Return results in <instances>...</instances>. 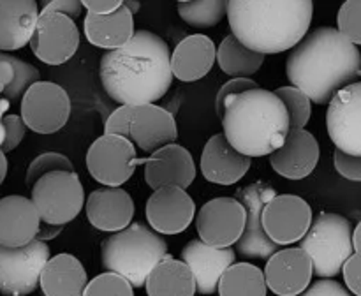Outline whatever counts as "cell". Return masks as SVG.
Wrapping results in <instances>:
<instances>
[{
  "mask_svg": "<svg viewBox=\"0 0 361 296\" xmlns=\"http://www.w3.org/2000/svg\"><path fill=\"white\" fill-rule=\"evenodd\" d=\"M2 123L4 127H6V141H4L0 150H2L4 154H7V152H13L14 148L23 141L27 127H25L21 116L18 115H4Z\"/></svg>",
  "mask_w": 361,
  "mask_h": 296,
  "instance_id": "cell-40",
  "label": "cell"
},
{
  "mask_svg": "<svg viewBox=\"0 0 361 296\" xmlns=\"http://www.w3.org/2000/svg\"><path fill=\"white\" fill-rule=\"evenodd\" d=\"M300 249L310 257L319 280L337 277L345 261L355 254L351 222L337 214H319L302 238Z\"/></svg>",
  "mask_w": 361,
  "mask_h": 296,
  "instance_id": "cell-6",
  "label": "cell"
},
{
  "mask_svg": "<svg viewBox=\"0 0 361 296\" xmlns=\"http://www.w3.org/2000/svg\"><path fill=\"white\" fill-rule=\"evenodd\" d=\"M215 56H217V48L208 35H187L176 44L169 58L173 78H178L185 83L201 80L212 70Z\"/></svg>",
  "mask_w": 361,
  "mask_h": 296,
  "instance_id": "cell-26",
  "label": "cell"
},
{
  "mask_svg": "<svg viewBox=\"0 0 361 296\" xmlns=\"http://www.w3.org/2000/svg\"><path fill=\"white\" fill-rule=\"evenodd\" d=\"M69 116V94L51 81H37L21 97V120L34 132H56L66 125Z\"/></svg>",
  "mask_w": 361,
  "mask_h": 296,
  "instance_id": "cell-10",
  "label": "cell"
},
{
  "mask_svg": "<svg viewBox=\"0 0 361 296\" xmlns=\"http://www.w3.org/2000/svg\"><path fill=\"white\" fill-rule=\"evenodd\" d=\"M221 120L228 143L249 159L271 155L284 144L289 132L284 104L264 88L229 97Z\"/></svg>",
  "mask_w": 361,
  "mask_h": 296,
  "instance_id": "cell-4",
  "label": "cell"
},
{
  "mask_svg": "<svg viewBox=\"0 0 361 296\" xmlns=\"http://www.w3.org/2000/svg\"><path fill=\"white\" fill-rule=\"evenodd\" d=\"M48 259L49 247L37 240L18 249L0 245V292L6 296H27L34 292Z\"/></svg>",
  "mask_w": 361,
  "mask_h": 296,
  "instance_id": "cell-9",
  "label": "cell"
},
{
  "mask_svg": "<svg viewBox=\"0 0 361 296\" xmlns=\"http://www.w3.org/2000/svg\"><path fill=\"white\" fill-rule=\"evenodd\" d=\"M250 159L236 152L224 134H215L207 141L201 154V173L204 180L217 185H233L250 169Z\"/></svg>",
  "mask_w": 361,
  "mask_h": 296,
  "instance_id": "cell-24",
  "label": "cell"
},
{
  "mask_svg": "<svg viewBox=\"0 0 361 296\" xmlns=\"http://www.w3.org/2000/svg\"><path fill=\"white\" fill-rule=\"evenodd\" d=\"M196 178V164L182 144H168L145 159V180L154 190L162 187H180L185 190Z\"/></svg>",
  "mask_w": 361,
  "mask_h": 296,
  "instance_id": "cell-18",
  "label": "cell"
},
{
  "mask_svg": "<svg viewBox=\"0 0 361 296\" xmlns=\"http://www.w3.org/2000/svg\"><path fill=\"white\" fill-rule=\"evenodd\" d=\"M63 226H51V224H44V222H41V226H39V233L37 236H35V240L37 242H44L46 240H53L56 235H59L60 231H62Z\"/></svg>",
  "mask_w": 361,
  "mask_h": 296,
  "instance_id": "cell-46",
  "label": "cell"
},
{
  "mask_svg": "<svg viewBox=\"0 0 361 296\" xmlns=\"http://www.w3.org/2000/svg\"><path fill=\"white\" fill-rule=\"evenodd\" d=\"M4 141H6V127H4L2 120H0V148H2Z\"/></svg>",
  "mask_w": 361,
  "mask_h": 296,
  "instance_id": "cell-51",
  "label": "cell"
},
{
  "mask_svg": "<svg viewBox=\"0 0 361 296\" xmlns=\"http://www.w3.org/2000/svg\"><path fill=\"white\" fill-rule=\"evenodd\" d=\"M274 196H277L274 187L263 182L243 187L236 192V199L245 208V228H243L240 240L236 242L235 252L247 257V259H268L279 250V245H275L268 238L263 224H261V214H263L264 204Z\"/></svg>",
  "mask_w": 361,
  "mask_h": 296,
  "instance_id": "cell-13",
  "label": "cell"
},
{
  "mask_svg": "<svg viewBox=\"0 0 361 296\" xmlns=\"http://www.w3.org/2000/svg\"><path fill=\"white\" fill-rule=\"evenodd\" d=\"M168 243L143 222L127 226L102 242V266L126 278L133 288H143L150 271L169 256Z\"/></svg>",
  "mask_w": 361,
  "mask_h": 296,
  "instance_id": "cell-5",
  "label": "cell"
},
{
  "mask_svg": "<svg viewBox=\"0 0 361 296\" xmlns=\"http://www.w3.org/2000/svg\"><path fill=\"white\" fill-rule=\"evenodd\" d=\"M337 30L351 44H361V0H348L341 6L337 14Z\"/></svg>",
  "mask_w": 361,
  "mask_h": 296,
  "instance_id": "cell-37",
  "label": "cell"
},
{
  "mask_svg": "<svg viewBox=\"0 0 361 296\" xmlns=\"http://www.w3.org/2000/svg\"><path fill=\"white\" fill-rule=\"evenodd\" d=\"M319 162V143L305 129H289L284 144L270 155L275 173L289 180H303Z\"/></svg>",
  "mask_w": 361,
  "mask_h": 296,
  "instance_id": "cell-20",
  "label": "cell"
},
{
  "mask_svg": "<svg viewBox=\"0 0 361 296\" xmlns=\"http://www.w3.org/2000/svg\"><path fill=\"white\" fill-rule=\"evenodd\" d=\"M41 217L30 197L6 196L0 199V245L7 249L25 247L35 240Z\"/></svg>",
  "mask_w": 361,
  "mask_h": 296,
  "instance_id": "cell-22",
  "label": "cell"
},
{
  "mask_svg": "<svg viewBox=\"0 0 361 296\" xmlns=\"http://www.w3.org/2000/svg\"><path fill=\"white\" fill-rule=\"evenodd\" d=\"M334 164L341 176L351 180V182H361V157L348 155L335 148Z\"/></svg>",
  "mask_w": 361,
  "mask_h": 296,
  "instance_id": "cell-41",
  "label": "cell"
},
{
  "mask_svg": "<svg viewBox=\"0 0 361 296\" xmlns=\"http://www.w3.org/2000/svg\"><path fill=\"white\" fill-rule=\"evenodd\" d=\"M133 115L134 106H120V108H116L115 111L108 116V120H106L104 123L106 136H120L129 140V129Z\"/></svg>",
  "mask_w": 361,
  "mask_h": 296,
  "instance_id": "cell-39",
  "label": "cell"
},
{
  "mask_svg": "<svg viewBox=\"0 0 361 296\" xmlns=\"http://www.w3.org/2000/svg\"><path fill=\"white\" fill-rule=\"evenodd\" d=\"M345 285L349 292L361 296V252H355L342 266Z\"/></svg>",
  "mask_w": 361,
  "mask_h": 296,
  "instance_id": "cell-42",
  "label": "cell"
},
{
  "mask_svg": "<svg viewBox=\"0 0 361 296\" xmlns=\"http://www.w3.org/2000/svg\"><path fill=\"white\" fill-rule=\"evenodd\" d=\"M55 171L74 173L73 162H71L63 154H59V152H44V154H41L39 157H35L34 161L30 162V166H28L27 185L32 189L39 178Z\"/></svg>",
  "mask_w": 361,
  "mask_h": 296,
  "instance_id": "cell-35",
  "label": "cell"
},
{
  "mask_svg": "<svg viewBox=\"0 0 361 296\" xmlns=\"http://www.w3.org/2000/svg\"><path fill=\"white\" fill-rule=\"evenodd\" d=\"M122 4L127 7V9L130 11V14H133V16L137 13V11L141 9V4L140 2H129V0H126V2H122Z\"/></svg>",
  "mask_w": 361,
  "mask_h": 296,
  "instance_id": "cell-49",
  "label": "cell"
},
{
  "mask_svg": "<svg viewBox=\"0 0 361 296\" xmlns=\"http://www.w3.org/2000/svg\"><path fill=\"white\" fill-rule=\"evenodd\" d=\"M245 228V208L236 197H214L201 206L196 229L201 242L215 249L235 245Z\"/></svg>",
  "mask_w": 361,
  "mask_h": 296,
  "instance_id": "cell-12",
  "label": "cell"
},
{
  "mask_svg": "<svg viewBox=\"0 0 361 296\" xmlns=\"http://www.w3.org/2000/svg\"><path fill=\"white\" fill-rule=\"evenodd\" d=\"M300 296H353L348 289L338 282L330 280V278H323V280L314 282L312 285L307 288Z\"/></svg>",
  "mask_w": 361,
  "mask_h": 296,
  "instance_id": "cell-44",
  "label": "cell"
},
{
  "mask_svg": "<svg viewBox=\"0 0 361 296\" xmlns=\"http://www.w3.org/2000/svg\"><path fill=\"white\" fill-rule=\"evenodd\" d=\"M180 18L197 28H212L222 21L228 13L226 0H200V2H180L176 6Z\"/></svg>",
  "mask_w": 361,
  "mask_h": 296,
  "instance_id": "cell-33",
  "label": "cell"
},
{
  "mask_svg": "<svg viewBox=\"0 0 361 296\" xmlns=\"http://www.w3.org/2000/svg\"><path fill=\"white\" fill-rule=\"evenodd\" d=\"M83 296H134V288L120 275L106 271L88 280Z\"/></svg>",
  "mask_w": 361,
  "mask_h": 296,
  "instance_id": "cell-36",
  "label": "cell"
},
{
  "mask_svg": "<svg viewBox=\"0 0 361 296\" xmlns=\"http://www.w3.org/2000/svg\"><path fill=\"white\" fill-rule=\"evenodd\" d=\"M217 291L221 296H267L268 288L261 268L235 263L222 273Z\"/></svg>",
  "mask_w": 361,
  "mask_h": 296,
  "instance_id": "cell-31",
  "label": "cell"
},
{
  "mask_svg": "<svg viewBox=\"0 0 361 296\" xmlns=\"http://www.w3.org/2000/svg\"><path fill=\"white\" fill-rule=\"evenodd\" d=\"M261 224L275 245L302 242L312 224V208L296 194H277L263 208Z\"/></svg>",
  "mask_w": 361,
  "mask_h": 296,
  "instance_id": "cell-11",
  "label": "cell"
},
{
  "mask_svg": "<svg viewBox=\"0 0 361 296\" xmlns=\"http://www.w3.org/2000/svg\"><path fill=\"white\" fill-rule=\"evenodd\" d=\"M87 217L99 231L118 233L130 226L134 217V201L127 190L120 187H104L90 192L87 197Z\"/></svg>",
  "mask_w": 361,
  "mask_h": 296,
  "instance_id": "cell-23",
  "label": "cell"
},
{
  "mask_svg": "<svg viewBox=\"0 0 361 296\" xmlns=\"http://www.w3.org/2000/svg\"><path fill=\"white\" fill-rule=\"evenodd\" d=\"M141 164L145 159L137 157L136 147L127 137L102 134L87 152V169L92 178L113 189L123 185Z\"/></svg>",
  "mask_w": 361,
  "mask_h": 296,
  "instance_id": "cell-8",
  "label": "cell"
},
{
  "mask_svg": "<svg viewBox=\"0 0 361 296\" xmlns=\"http://www.w3.org/2000/svg\"><path fill=\"white\" fill-rule=\"evenodd\" d=\"M37 20L35 0H0V51H16L30 44Z\"/></svg>",
  "mask_w": 361,
  "mask_h": 296,
  "instance_id": "cell-25",
  "label": "cell"
},
{
  "mask_svg": "<svg viewBox=\"0 0 361 296\" xmlns=\"http://www.w3.org/2000/svg\"><path fill=\"white\" fill-rule=\"evenodd\" d=\"M30 199L41 222L63 226L76 218L81 211L85 204V190L76 173L55 171L35 182Z\"/></svg>",
  "mask_w": 361,
  "mask_h": 296,
  "instance_id": "cell-7",
  "label": "cell"
},
{
  "mask_svg": "<svg viewBox=\"0 0 361 296\" xmlns=\"http://www.w3.org/2000/svg\"><path fill=\"white\" fill-rule=\"evenodd\" d=\"M9 106H11V102L7 101V99H0V120L4 118V113H7Z\"/></svg>",
  "mask_w": 361,
  "mask_h": 296,
  "instance_id": "cell-50",
  "label": "cell"
},
{
  "mask_svg": "<svg viewBox=\"0 0 361 296\" xmlns=\"http://www.w3.org/2000/svg\"><path fill=\"white\" fill-rule=\"evenodd\" d=\"M254 88H259V85L252 78H233V80L226 81L221 90L217 92V97H215V111H217L219 118H222V115H224V104L229 97L254 90Z\"/></svg>",
  "mask_w": 361,
  "mask_h": 296,
  "instance_id": "cell-38",
  "label": "cell"
},
{
  "mask_svg": "<svg viewBox=\"0 0 361 296\" xmlns=\"http://www.w3.org/2000/svg\"><path fill=\"white\" fill-rule=\"evenodd\" d=\"M6 175H7V157L6 154L0 150V185H2L4 180H6Z\"/></svg>",
  "mask_w": 361,
  "mask_h": 296,
  "instance_id": "cell-48",
  "label": "cell"
},
{
  "mask_svg": "<svg viewBox=\"0 0 361 296\" xmlns=\"http://www.w3.org/2000/svg\"><path fill=\"white\" fill-rule=\"evenodd\" d=\"M37 81H41L37 67L18 56L0 51V94L4 99L16 102Z\"/></svg>",
  "mask_w": 361,
  "mask_h": 296,
  "instance_id": "cell-30",
  "label": "cell"
},
{
  "mask_svg": "<svg viewBox=\"0 0 361 296\" xmlns=\"http://www.w3.org/2000/svg\"><path fill=\"white\" fill-rule=\"evenodd\" d=\"M145 211L148 224L155 233L178 235L192 224L196 203L180 187H162L148 197Z\"/></svg>",
  "mask_w": 361,
  "mask_h": 296,
  "instance_id": "cell-16",
  "label": "cell"
},
{
  "mask_svg": "<svg viewBox=\"0 0 361 296\" xmlns=\"http://www.w3.org/2000/svg\"><path fill=\"white\" fill-rule=\"evenodd\" d=\"M169 58V46L161 35L136 30L126 46L102 55L101 83L120 106L155 104L173 85Z\"/></svg>",
  "mask_w": 361,
  "mask_h": 296,
  "instance_id": "cell-1",
  "label": "cell"
},
{
  "mask_svg": "<svg viewBox=\"0 0 361 296\" xmlns=\"http://www.w3.org/2000/svg\"><path fill=\"white\" fill-rule=\"evenodd\" d=\"M284 104L289 118V129H303L309 123L312 113L310 99L296 87H281L274 92Z\"/></svg>",
  "mask_w": 361,
  "mask_h": 296,
  "instance_id": "cell-34",
  "label": "cell"
},
{
  "mask_svg": "<svg viewBox=\"0 0 361 296\" xmlns=\"http://www.w3.org/2000/svg\"><path fill=\"white\" fill-rule=\"evenodd\" d=\"M81 11H83V4L80 0H51V2H46L39 13H59L74 21L81 16Z\"/></svg>",
  "mask_w": 361,
  "mask_h": 296,
  "instance_id": "cell-43",
  "label": "cell"
},
{
  "mask_svg": "<svg viewBox=\"0 0 361 296\" xmlns=\"http://www.w3.org/2000/svg\"><path fill=\"white\" fill-rule=\"evenodd\" d=\"M267 288L277 296H300L312 280V261L300 247L277 250L264 266Z\"/></svg>",
  "mask_w": 361,
  "mask_h": 296,
  "instance_id": "cell-17",
  "label": "cell"
},
{
  "mask_svg": "<svg viewBox=\"0 0 361 296\" xmlns=\"http://www.w3.org/2000/svg\"><path fill=\"white\" fill-rule=\"evenodd\" d=\"M83 30L85 37L88 39L92 46L104 48L108 51L126 46L136 34L134 16L123 4L115 13L104 14V16L87 13L83 21Z\"/></svg>",
  "mask_w": 361,
  "mask_h": 296,
  "instance_id": "cell-28",
  "label": "cell"
},
{
  "mask_svg": "<svg viewBox=\"0 0 361 296\" xmlns=\"http://www.w3.org/2000/svg\"><path fill=\"white\" fill-rule=\"evenodd\" d=\"M80 46V30L71 18L59 13H39L37 27L30 39L32 53L48 66H62Z\"/></svg>",
  "mask_w": 361,
  "mask_h": 296,
  "instance_id": "cell-15",
  "label": "cell"
},
{
  "mask_svg": "<svg viewBox=\"0 0 361 296\" xmlns=\"http://www.w3.org/2000/svg\"><path fill=\"white\" fill-rule=\"evenodd\" d=\"M235 259L236 252L231 247L215 249L201 240H192L183 247L180 261L189 266L194 282H196V291H200L201 295H214L217 291L222 273L231 264H235Z\"/></svg>",
  "mask_w": 361,
  "mask_h": 296,
  "instance_id": "cell-21",
  "label": "cell"
},
{
  "mask_svg": "<svg viewBox=\"0 0 361 296\" xmlns=\"http://www.w3.org/2000/svg\"><path fill=\"white\" fill-rule=\"evenodd\" d=\"M312 14L310 0H229L226 16L233 37L267 56L300 44Z\"/></svg>",
  "mask_w": 361,
  "mask_h": 296,
  "instance_id": "cell-3",
  "label": "cell"
},
{
  "mask_svg": "<svg viewBox=\"0 0 361 296\" xmlns=\"http://www.w3.org/2000/svg\"><path fill=\"white\" fill-rule=\"evenodd\" d=\"M286 74L310 102L330 104L338 90L361 78V53L337 28L319 27L293 48Z\"/></svg>",
  "mask_w": 361,
  "mask_h": 296,
  "instance_id": "cell-2",
  "label": "cell"
},
{
  "mask_svg": "<svg viewBox=\"0 0 361 296\" xmlns=\"http://www.w3.org/2000/svg\"><path fill=\"white\" fill-rule=\"evenodd\" d=\"M145 288L148 296H194L196 282L183 261L168 256L150 271Z\"/></svg>",
  "mask_w": 361,
  "mask_h": 296,
  "instance_id": "cell-29",
  "label": "cell"
},
{
  "mask_svg": "<svg viewBox=\"0 0 361 296\" xmlns=\"http://www.w3.org/2000/svg\"><path fill=\"white\" fill-rule=\"evenodd\" d=\"M264 58L267 56L245 48L231 34L224 37V41L217 48V56H215L221 69L233 78H250L261 69Z\"/></svg>",
  "mask_w": 361,
  "mask_h": 296,
  "instance_id": "cell-32",
  "label": "cell"
},
{
  "mask_svg": "<svg viewBox=\"0 0 361 296\" xmlns=\"http://www.w3.org/2000/svg\"><path fill=\"white\" fill-rule=\"evenodd\" d=\"M326 127L337 150L361 157V81L334 95L328 104Z\"/></svg>",
  "mask_w": 361,
  "mask_h": 296,
  "instance_id": "cell-14",
  "label": "cell"
},
{
  "mask_svg": "<svg viewBox=\"0 0 361 296\" xmlns=\"http://www.w3.org/2000/svg\"><path fill=\"white\" fill-rule=\"evenodd\" d=\"M88 284L87 270L73 254H56L49 257L39 277L44 296H83Z\"/></svg>",
  "mask_w": 361,
  "mask_h": 296,
  "instance_id": "cell-27",
  "label": "cell"
},
{
  "mask_svg": "<svg viewBox=\"0 0 361 296\" xmlns=\"http://www.w3.org/2000/svg\"><path fill=\"white\" fill-rule=\"evenodd\" d=\"M81 4H83V9H87V13L104 16V14H111L116 9H120L122 0H81Z\"/></svg>",
  "mask_w": 361,
  "mask_h": 296,
  "instance_id": "cell-45",
  "label": "cell"
},
{
  "mask_svg": "<svg viewBox=\"0 0 361 296\" xmlns=\"http://www.w3.org/2000/svg\"><path fill=\"white\" fill-rule=\"evenodd\" d=\"M178 137L175 116L166 108L157 104L134 106V115L130 120L129 140L140 150L154 154L161 148L173 144Z\"/></svg>",
  "mask_w": 361,
  "mask_h": 296,
  "instance_id": "cell-19",
  "label": "cell"
},
{
  "mask_svg": "<svg viewBox=\"0 0 361 296\" xmlns=\"http://www.w3.org/2000/svg\"><path fill=\"white\" fill-rule=\"evenodd\" d=\"M353 249H355V252H361V221L353 231Z\"/></svg>",
  "mask_w": 361,
  "mask_h": 296,
  "instance_id": "cell-47",
  "label": "cell"
}]
</instances>
